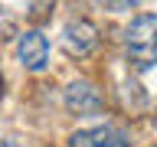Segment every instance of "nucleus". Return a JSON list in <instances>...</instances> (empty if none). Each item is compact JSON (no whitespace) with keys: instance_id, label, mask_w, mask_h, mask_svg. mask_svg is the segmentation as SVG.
I'll use <instances>...</instances> for the list:
<instances>
[{"instance_id":"f257e3e1","label":"nucleus","mask_w":157,"mask_h":147,"mask_svg":"<svg viewBox=\"0 0 157 147\" xmlns=\"http://www.w3.org/2000/svg\"><path fill=\"white\" fill-rule=\"evenodd\" d=\"M124 52L137 72L157 66V13H137L124 29Z\"/></svg>"},{"instance_id":"f03ea898","label":"nucleus","mask_w":157,"mask_h":147,"mask_svg":"<svg viewBox=\"0 0 157 147\" xmlns=\"http://www.w3.org/2000/svg\"><path fill=\"white\" fill-rule=\"evenodd\" d=\"M62 49H66L72 59H85L98 49V29L92 20L78 17V20H69L62 26Z\"/></svg>"},{"instance_id":"7ed1b4c3","label":"nucleus","mask_w":157,"mask_h":147,"mask_svg":"<svg viewBox=\"0 0 157 147\" xmlns=\"http://www.w3.org/2000/svg\"><path fill=\"white\" fill-rule=\"evenodd\" d=\"M62 101H66L69 115H98L101 108H105V98H101V92H98L88 78H78V82H69L66 85V95H62Z\"/></svg>"},{"instance_id":"20e7f679","label":"nucleus","mask_w":157,"mask_h":147,"mask_svg":"<svg viewBox=\"0 0 157 147\" xmlns=\"http://www.w3.org/2000/svg\"><path fill=\"white\" fill-rule=\"evenodd\" d=\"M17 59L26 72H43L49 62V43L39 29H26L17 43Z\"/></svg>"},{"instance_id":"39448f33","label":"nucleus","mask_w":157,"mask_h":147,"mask_svg":"<svg viewBox=\"0 0 157 147\" xmlns=\"http://www.w3.org/2000/svg\"><path fill=\"white\" fill-rule=\"evenodd\" d=\"M69 147H128V134L115 124H101L88 131H75L69 137Z\"/></svg>"},{"instance_id":"423d86ee","label":"nucleus","mask_w":157,"mask_h":147,"mask_svg":"<svg viewBox=\"0 0 157 147\" xmlns=\"http://www.w3.org/2000/svg\"><path fill=\"white\" fill-rule=\"evenodd\" d=\"M105 10H111V13H128V10L141 7V0H98Z\"/></svg>"},{"instance_id":"0eeeda50","label":"nucleus","mask_w":157,"mask_h":147,"mask_svg":"<svg viewBox=\"0 0 157 147\" xmlns=\"http://www.w3.org/2000/svg\"><path fill=\"white\" fill-rule=\"evenodd\" d=\"M0 98H3V75H0Z\"/></svg>"},{"instance_id":"6e6552de","label":"nucleus","mask_w":157,"mask_h":147,"mask_svg":"<svg viewBox=\"0 0 157 147\" xmlns=\"http://www.w3.org/2000/svg\"><path fill=\"white\" fill-rule=\"evenodd\" d=\"M0 17H3V7H0Z\"/></svg>"},{"instance_id":"1a4fd4ad","label":"nucleus","mask_w":157,"mask_h":147,"mask_svg":"<svg viewBox=\"0 0 157 147\" xmlns=\"http://www.w3.org/2000/svg\"><path fill=\"white\" fill-rule=\"evenodd\" d=\"M3 147H10V144H3Z\"/></svg>"},{"instance_id":"9d476101","label":"nucleus","mask_w":157,"mask_h":147,"mask_svg":"<svg viewBox=\"0 0 157 147\" xmlns=\"http://www.w3.org/2000/svg\"><path fill=\"white\" fill-rule=\"evenodd\" d=\"M154 147H157V144H154Z\"/></svg>"}]
</instances>
